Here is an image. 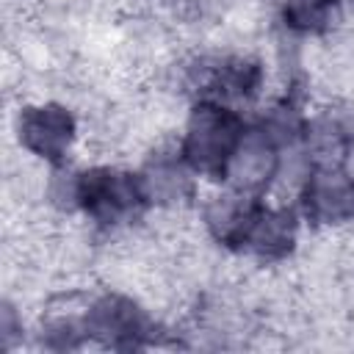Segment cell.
<instances>
[{"label":"cell","instance_id":"cell-1","mask_svg":"<svg viewBox=\"0 0 354 354\" xmlns=\"http://www.w3.org/2000/svg\"><path fill=\"white\" fill-rule=\"evenodd\" d=\"M241 138V124L232 111L221 105H202L196 108L185 136V158L202 171L224 174Z\"/></svg>","mask_w":354,"mask_h":354},{"label":"cell","instance_id":"cell-2","mask_svg":"<svg viewBox=\"0 0 354 354\" xmlns=\"http://www.w3.org/2000/svg\"><path fill=\"white\" fill-rule=\"evenodd\" d=\"M77 199L97 221H119L141 205L144 188L130 174L111 171V169H94L80 177Z\"/></svg>","mask_w":354,"mask_h":354},{"label":"cell","instance_id":"cell-3","mask_svg":"<svg viewBox=\"0 0 354 354\" xmlns=\"http://www.w3.org/2000/svg\"><path fill=\"white\" fill-rule=\"evenodd\" d=\"M277 166V155H274V144H271V136H243L238 149L232 152L230 158V166H227V174L232 177L235 188L249 194L254 188H260L271 171Z\"/></svg>","mask_w":354,"mask_h":354},{"label":"cell","instance_id":"cell-4","mask_svg":"<svg viewBox=\"0 0 354 354\" xmlns=\"http://www.w3.org/2000/svg\"><path fill=\"white\" fill-rule=\"evenodd\" d=\"M307 213L318 221H340L354 213V180L324 169L307 185Z\"/></svg>","mask_w":354,"mask_h":354},{"label":"cell","instance_id":"cell-5","mask_svg":"<svg viewBox=\"0 0 354 354\" xmlns=\"http://www.w3.org/2000/svg\"><path fill=\"white\" fill-rule=\"evenodd\" d=\"M69 136H72V122L61 108H33L30 113H25L22 138L36 152L47 158H58L69 144Z\"/></svg>","mask_w":354,"mask_h":354},{"label":"cell","instance_id":"cell-6","mask_svg":"<svg viewBox=\"0 0 354 354\" xmlns=\"http://www.w3.org/2000/svg\"><path fill=\"white\" fill-rule=\"evenodd\" d=\"M335 8V0H293L288 8V22L293 28L315 30L321 28Z\"/></svg>","mask_w":354,"mask_h":354},{"label":"cell","instance_id":"cell-7","mask_svg":"<svg viewBox=\"0 0 354 354\" xmlns=\"http://www.w3.org/2000/svg\"><path fill=\"white\" fill-rule=\"evenodd\" d=\"M351 180H354V158H351Z\"/></svg>","mask_w":354,"mask_h":354}]
</instances>
